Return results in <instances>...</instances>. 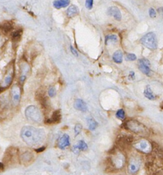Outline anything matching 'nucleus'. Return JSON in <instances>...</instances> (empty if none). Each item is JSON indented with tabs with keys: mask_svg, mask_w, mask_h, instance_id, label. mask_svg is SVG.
<instances>
[{
	"mask_svg": "<svg viewBox=\"0 0 163 175\" xmlns=\"http://www.w3.org/2000/svg\"><path fill=\"white\" fill-rule=\"evenodd\" d=\"M21 137L28 146L34 147L40 145L44 141L46 134L42 129H37L32 126H25L21 129Z\"/></svg>",
	"mask_w": 163,
	"mask_h": 175,
	"instance_id": "f257e3e1",
	"label": "nucleus"
},
{
	"mask_svg": "<svg viewBox=\"0 0 163 175\" xmlns=\"http://www.w3.org/2000/svg\"><path fill=\"white\" fill-rule=\"evenodd\" d=\"M19 150L16 147L10 146L5 151L3 157L4 165H10L19 162Z\"/></svg>",
	"mask_w": 163,
	"mask_h": 175,
	"instance_id": "f03ea898",
	"label": "nucleus"
},
{
	"mask_svg": "<svg viewBox=\"0 0 163 175\" xmlns=\"http://www.w3.org/2000/svg\"><path fill=\"white\" fill-rule=\"evenodd\" d=\"M25 115L27 120H30L33 122H42L43 117L41 113V112L37 107L34 105H30L25 109Z\"/></svg>",
	"mask_w": 163,
	"mask_h": 175,
	"instance_id": "7ed1b4c3",
	"label": "nucleus"
},
{
	"mask_svg": "<svg viewBox=\"0 0 163 175\" xmlns=\"http://www.w3.org/2000/svg\"><path fill=\"white\" fill-rule=\"evenodd\" d=\"M125 127L131 131L139 135H145L148 132L146 127L137 120H128L125 123Z\"/></svg>",
	"mask_w": 163,
	"mask_h": 175,
	"instance_id": "20e7f679",
	"label": "nucleus"
},
{
	"mask_svg": "<svg viewBox=\"0 0 163 175\" xmlns=\"http://www.w3.org/2000/svg\"><path fill=\"white\" fill-rule=\"evenodd\" d=\"M141 42L143 46L150 50H154L158 47L156 36L153 32H149L141 38Z\"/></svg>",
	"mask_w": 163,
	"mask_h": 175,
	"instance_id": "39448f33",
	"label": "nucleus"
},
{
	"mask_svg": "<svg viewBox=\"0 0 163 175\" xmlns=\"http://www.w3.org/2000/svg\"><path fill=\"white\" fill-rule=\"evenodd\" d=\"M141 159L139 156H132L130 157L128 164V172L130 174H136L140 170L141 166Z\"/></svg>",
	"mask_w": 163,
	"mask_h": 175,
	"instance_id": "423d86ee",
	"label": "nucleus"
},
{
	"mask_svg": "<svg viewBox=\"0 0 163 175\" xmlns=\"http://www.w3.org/2000/svg\"><path fill=\"white\" fill-rule=\"evenodd\" d=\"M134 146L139 152L148 154L152 151V144L147 139H141L134 144Z\"/></svg>",
	"mask_w": 163,
	"mask_h": 175,
	"instance_id": "0eeeda50",
	"label": "nucleus"
},
{
	"mask_svg": "<svg viewBox=\"0 0 163 175\" xmlns=\"http://www.w3.org/2000/svg\"><path fill=\"white\" fill-rule=\"evenodd\" d=\"M133 143V137L128 135H121L117 137L116 139V144L118 148L125 149Z\"/></svg>",
	"mask_w": 163,
	"mask_h": 175,
	"instance_id": "6e6552de",
	"label": "nucleus"
},
{
	"mask_svg": "<svg viewBox=\"0 0 163 175\" xmlns=\"http://www.w3.org/2000/svg\"><path fill=\"white\" fill-rule=\"evenodd\" d=\"M12 103L13 105L16 107L19 105L21 98V89L18 85H14L10 92Z\"/></svg>",
	"mask_w": 163,
	"mask_h": 175,
	"instance_id": "1a4fd4ad",
	"label": "nucleus"
},
{
	"mask_svg": "<svg viewBox=\"0 0 163 175\" xmlns=\"http://www.w3.org/2000/svg\"><path fill=\"white\" fill-rule=\"evenodd\" d=\"M10 110V103L8 99L4 96L0 97V119H3L6 118Z\"/></svg>",
	"mask_w": 163,
	"mask_h": 175,
	"instance_id": "9d476101",
	"label": "nucleus"
},
{
	"mask_svg": "<svg viewBox=\"0 0 163 175\" xmlns=\"http://www.w3.org/2000/svg\"><path fill=\"white\" fill-rule=\"evenodd\" d=\"M34 161V155L30 151H26L19 155V163L22 165H30Z\"/></svg>",
	"mask_w": 163,
	"mask_h": 175,
	"instance_id": "9b49d317",
	"label": "nucleus"
},
{
	"mask_svg": "<svg viewBox=\"0 0 163 175\" xmlns=\"http://www.w3.org/2000/svg\"><path fill=\"white\" fill-rule=\"evenodd\" d=\"M61 113L60 110H57L54 111L52 113L51 117L47 119L44 121V123L49 125H53L59 124L61 120Z\"/></svg>",
	"mask_w": 163,
	"mask_h": 175,
	"instance_id": "f8f14e48",
	"label": "nucleus"
},
{
	"mask_svg": "<svg viewBox=\"0 0 163 175\" xmlns=\"http://www.w3.org/2000/svg\"><path fill=\"white\" fill-rule=\"evenodd\" d=\"M138 67L139 69L145 75H150L151 72L150 70V62L148 59L143 58L140 59L138 61Z\"/></svg>",
	"mask_w": 163,
	"mask_h": 175,
	"instance_id": "ddd939ff",
	"label": "nucleus"
},
{
	"mask_svg": "<svg viewBox=\"0 0 163 175\" xmlns=\"http://www.w3.org/2000/svg\"><path fill=\"white\" fill-rule=\"evenodd\" d=\"M21 71H20V77H19V83L21 85H23L24 84L26 78H27V75L28 73L30 71V66L27 63L23 62L21 65Z\"/></svg>",
	"mask_w": 163,
	"mask_h": 175,
	"instance_id": "4468645a",
	"label": "nucleus"
},
{
	"mask_svg": "<svg viewBox=\"0 0 163 175\" xmlns=\"http://www.w3.org/2000/svg\"><path fill=\"white\" fill-rule=\"evenodd\" d=\"M37 100L39 101L40 104H41L42 109L44 112H49L50 110V105H49V102L48 99H47L46 96L43 95L42 93H40L37 94L36 96Z\"/></svg>",
	"mask_w": 163,
	"mask_h": 175,
	"instance_id": "2eb2a0df",
	"label": "nucleus"
},
{
	"mask_svg": "<svg viewBox=\"0 0 163 175\" xmlns=\"http://www.w3.org/2000/svg\"><path fill=\"white\" fill-rule=\"evenodd\" d=\"M107 14L109 16H113L115 20L121 21L122 20V13L121 11L117 7L112 6L108 8L107 10Z\"/></svg>",
	"mask_w": 163,
	"mask_h": 175,
	"instance_id": "dca6fc26",
	"label": "nucleus"
},
{
	"mask_svg": "<svg viewBox=\"0 0 163 175\" xmlns=\"http://www.w3.org/2000/svg\"><path fill=\"white\" fill-rule=\"evenodd\" d=\"M70 137L68 134H63L58 142V147L60 149H64L70 146Z\"/></svg>",
	"mask_w": 163,
	"mask_h": 175,
	"instance_id": "f3484780",
	"label": "nucleus"
},
{
	"mask_svg": "<svg viewBox=\"0 0 163 175\" xmlns=\"http://www.w3.org/2000/svg\"><path fill=\"white\" fill-rule=\"evenodd\" d=\"M74 108L77 110L81 111L83 112H86L87 111V105L86 102L81 99H77L74 101Z\"/></svg>",
	"mask_w": 163,
	"mask_h": 175,
	"instance_id": "a211bd4d",
	"label": "nucleus"
},
{
	"mask_svg": "<svg viewBox=\"0 0 163 175\" xmlns=\"http://www.w3.org/2000/svg\"><path fill=\"white\" fill-rule=\"evenodd\" d=\"M87 148H88L87 144L83 140H80L78 142L77 145L74 146L72 151L75 153V154H77L79 151H86L87 150Z\"/></svg>",
	"mask_w": 163,
	"mask_h": 175,
	"instance_id": "6ab92c4d",
	"label": "nucleus"
},
{
	"mask_svg": "<svg viewBox=\"0 0 163 175\" xmlns=\"http://www.w3.org/2000/svg\"><path fill=\"white\" fill-rule=\"evenodd\" d=\"M70 3V0H55L53 3V6L56 9L66 8Z\"/></svg>",
	"mask_w": 163,
	"mask_h": 175,
	"instance_id": "aec40b11",
	"label": "nucleus"
},
{
	"mask_svg": "<svg viewBox=\"0 0 163 175\" xmlns=\"http://www.w3.org/2000/svg\"><path fill=\"white\" fill-rule=\"evenodd\" d=\"M79 13V9H78V7L75 5H72L70 6L69 8H68L66 11V16L68 18H72L74 17L75 16H77Z\"/></svg>",
	"mask_w": 163,
	"mask_h": 175,
	"instance_id": "412c9836",
	"label": "nucleus"
},
{
	"mask_svg": "<svg viewBox=\"0 0 163 175\" xmlns=\"http://www.w3.org/2000/svg\"><path fill=\"white\" fill-rule=\"evenodd\" d=\"M146 165H148V170L152 171L151 175H163V168H156L153 167V163L152 162L148 163Z\"/></svg>",
	"mask_w": 163,
	"mask_h": 175,
	"instance_id": "4be33fe9",
	"label": "nucleus"
},
{
	"mask_svg": "<svg viewBox=\"0 0 163 175\" xmlns=\"http://www.w3.org/2000/svg\"><path fill=\"white\" fill-rule=\"evenodd\" d=\"M0 29L4 33L8 34L13 29V23L11 21H5V22L0 23Z\"/></svg>",
	"mask_w": 163,
	"mask_h": 175,
	"instance_id": "5701e85b",
	"label": "nucleus"
},
{
	"mask_svg": "<svg viewBox=\"0 0 163 175\" xmlns=\"http://www.w3.org/2000/svg\"><path fill=\"white\" fill-rule=\"evenodd\" d=\"M22 30H17L12 33V41L14 43H17L20 41L21 36H22Z\"/></svg>",
	"mask_w": 163,
	"mask_h": 175,
	"instance_id": "b1692460",
	"label": "nucleus"
},
{
	"mask_svg": "<svg viewBox=\"0 0 163 175\" xmlns=\"http://www.w3.org/2000/svg\"><path fill=\"white\" fill-rule=\"evenodd\" d=\"M144 96H145L147 99L152 101L155 100L156 99V96L153 94L152 89H151L150 86H146L145 90H144Z\"/></svg>",
	"mask_w": 163,
	"mask_h": 175,
	"instance_id": "393cba45",
	"label": "nucleus"
},
{
	"mask_svg": "<svg viewBox=\"0 0 163 175\" xmlns=\"http://www.w3.org/2000/svg\"><path fill=\"white\" fill-rule=\"evenodd\" d=\"M113 60L115 63L121 64L123 61L122 52L119 50L115 51L113 55Z\"/></svg>",
	"mask_w": 163,
	"mask_h": 175,
	"instance_id": "a878e982",
	"label": "nucleus"
},
{
	"mask_svg": "<svg viewBox=\"0 0 163 175\" xmlns=\"http://www.w3.org/2000/svg\"><path fill=\"white\" fill-rule=\"evenodd\" d=\"M13 75L12 73H8V74L6 75V76L4 78V86H5L6 88L10 86L13 83Z\"/></svg>",
	"mask_w": 163,
	"mask_h": 175,
	"instance_id": "bb28decb",
	"label": "nucleus"
},
{
	"mask_svg": "<svg viewBox=\"0 0 163 175\" xmlns=\"http://www.w3.org/2000/svg\"><path fill=\"white\" fill-rule=\"evenodd\" d=\"M87 124H88L89 129L90 131H94L98 127V122L93 118H88L87 119Z\"/></svg>",
	"mask_w": 163,
	"mask_h": 175,
	"instance_id": "cd10ccee",
	"label": "nucleus"
},
{
	"mask_svg": "<svg viewBox=\"0 0 163 175\" xmlns=\"http://www.w3.org/2000/svg\"><path fill=\"white\" fill-rule=\"evenodd\" d=\"M116 117L118 119L124 120L126 117V114H125V112L123 109H120L116 112Z\"/></svg>",
	"mask_w": 163,
	"mask_h": 175,
	"instance_id": "c85d7f7f",
	"label": "nucleus"
},
{
	"mask_svg": "<svg viewBox=\"0 0 163 175\" xmlns=\"http://www.w3.org/2000/svg\"><path fill=\"white\" fill-rule=\"evenodd\" d=\"M112 41L116 42L117 41V36L116 35L112 34V35H107V36L105 37V44H107L108 41Z\"/></svg>",
	"mask_w": 163,
	"mask_h": 175,
	"instance_id": "c756f323",
	"label": "nucleus"
},
{
	"mask_svg": "<svg viewBox=\"0 0 163 175\" xmlns=\"http://www.w3.org/2000/svg\"><path fill=\"white\" fill-rule=\"evenodd\" d=\"M48 94L51 98L55 97L56 95V89L54 86H51L48 90Z\"/></svg>",
	"mask_w": 163,
	"mask_h": 175,
	"instance_id": "7c9ffc66",
	"label": "nucleus"
},
{
	"mask_svg": "<svg viewBox=\"0 0 163 175\" xmlns=\"http://www.w3.org/2000/svg\"><path fill=\"white\" fill-rule=\"evenodd\" d=\"M74 133H75V136H77L80 133H81V130H82V125L81 124H77L74 126Z\"/></svg>",
	"mask_w": 163,
	"mask_h": 175,
	"instance_id": "2f4dec72",
	"label": "nucleus"
},
{
	"mask_svg": "<svg viewBox=\"0 0 163 175\" xmlns=\"http://www.w3.org/2000/svg\"><path fill=\"white\" fill-rule=\"evenodd\" d=\"M136 60V56L134 53H128L126 56V60L127 61H134Z\"/></svg>",
	"mask_w": 163,
	"mask_h": 175,
	"instance_id": "473e14b6",
	"label": "nucleus"
},
{
	"mask_svg": "<svg viewBox=\"0 0 163 175\" xmlns=\"http://www.w3.org/2000/svg\"><path fill=\"white\" fill-rule=\"evenodd\" d=\"M94 5V0H86V6L88 10H91Z\"/></svg>",
	"mask_w": 163,
	"mask_h": 175,
	"instance_id": "72a5a7b5",
	"label": "nucleus"
},
{
	"mask_svg": "<svg viewBox=\"0 0 163 175\" xmlns=\"http://www.w3.org/2000/svg\"><path fill=\"white\" fill-rule=\"evenodd\" d=\"M149 15H150V16L151 18H155L156 16V11L153 8H150V10H149Z\"/></svg>",
	"mask_w": 163,
	"mask_h": 175,
	"instance_id": "f704fd0d",
	"label": "nucleus"
},
{
	"mask_svg": "<svg viewBox=\"0 0 163 175\" xmlns=\"http://www.w3.org/2000/svg\"><path fill=\"white\" fill-rule=\"evenodd\" d=\"M6 40L4 39V37L3 36V35L0 34V48L4 45V42H5Z\"/></svg>",
	"mask_w": 163,
	"mask_h": 175,
	"instance_id": "c9c22d12",
	"label": "nucleus"
},
{
	"mask_svg": "<svg viewBox=\"0 0 163 175\" xmlns=\"http://www.w3.org/2000/svg\"><path fill=\"white\" fill-rule=\"evenodd\" d=\"M45 148H46L45 146H42V147H40V148H36V149L35 150V151H36V152L37 153H40L43 152V151H44V150H45Z\"/></svg>",
	"mask_w": 163,
	"mask_h": 175,
	"instance_id": "e433bc0d",
	"label": "nucleus"
},
{
	"mask_svg": "<svg viewBox=\"0 0 163 175\" xmlns=\"http://www.w3.org/2000/svg\"><path fill=\"white\" fill-rule=\"evenodd\" d=\"M70 51H71L72 53L75 56H78V52L72 46H70Z\"/></svg>",
	"mask_w": 163,
	"mask_h": 175,
	"instance_id": "4c0bfd02",
	"label": "nucleus"
},
{
	"mask_svg": "<svg viewBox=\"0 0 163 175\" xmlns=\"http://www.w3.org/2000/svg\"><path fill=\"white\" fill-rule=\"evenodd\" d=\"M7 88L6 87H4V86H1V85H0V94H1Z\"/></svg>",
	"mask_w": 163,
	"mask_h": 175,
	"instance_id": "58836bf2",
	"label": "nucleus"
},
{
	"mask_svg": "<svg viewBox=\"0 0 163 175\" xmlns=\"http://www.w3.org/2000/svg\"><path fill=\"white\" fill-rule=\"evenodd\" d=\"M129 77H131V79H132L133 80L134 79V73L133 71H131V73H130Z\"/></svg>",
	"mask_w": 163,
	"mask_h": 175,
	"instance_id": "ea45409f",
	"label": "nucleus"
},
{
	"mask_svg": "<svg viewBox=\"0 0 163 175\" xmlns=\"http://www.w3.org/2000/svg\"><path fill=\"white\" fill-rule=\"evenodd\" d=\"M4 164H3V163L0 162V172L4 171Z\"/></svg>",
	"mask_w": 163,
	"mask_h": 175,
	"instance_id": "a19ab883",
	"label": "nucleus"
},
{
	"mask_svg": "<svg viewBox=\"0 0 163 175\" xmlns=\"http://www.w3.org/2000/svg\"><path fill=\"white\" fill-rule=\"evenodd\" d=\"M160 108H161L162 109H163V102L161 103V105H160Z\"/></svg>",
	"mask_w": 163,
	"mask_h": 175,
	"instance_id": "79ce46f5",
	"label": "nucleus"
},
{
	"mask_svg": "<svg viewBox=\"0 0 163 175\" xmlns=\"http://www.w3.org/2000/svg\"><path fill=\"white\" fill-rule=\"evenodd\" d=\"M160 10H161L162 11V13H163V8H160Z\"/></svg>",
	"mask_w": 163,
	"mask_h": 175,
	"instance_id": "37998d69",
	"label": "nucleus"
}]
</instances>
